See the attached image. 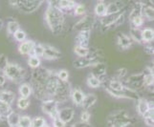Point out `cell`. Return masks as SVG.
I'll use <instances>...</instances> for the list:
<instances>
[{
    "label": "cell",
    "instance_id": "14",
    "mask_svg": "<svg viewBox=\"0 0 154 127\" xmlns=\"http://www.w3.org/2000/svg\"><path fill=\"white\" fill-rule=\"evenodd\" d=\"M125 7H126L125 3L124 1H122V0H116V1L111 2L106 6V14L120 13L123 10H125Z\"/></svg>",
    "mask_w": 154,
    "mask_h": 127
},
{
    "label": "cell",
    "instance_id": "38",
    "mask_svg": "<svg viewBox=\"0 0 154 127\" xmlns=\"http://www.w3.org/2000/svg\"><path fill=\"white\" fill-rule=\"evenodd\" d=\"M130 21H131V24L132 26H134V27H138L140 28L141 26L144 24L145 20H144V17H142V14H138V15H135V17H132L131 18H129Z\"/></svg>",
    "mask_w": 154,
    "mask_h": 127
},
{
    "label": "cell",
    "instance_id": "12",
    "mask_svg": "<svg viewBox=\"0 0 154 127\" xmlns=\"http://www.w3.org/2000/svg\"><path fill=\"white\" fill-rule=\"evenodd\" d=\"M124 11V10H123ZM122 11V12H123ZM117 13V14H105L104 17L100 18V27L104 30H108L110 28H113V25L115 23V21L117 17H119V14L122 13Z\"/></svg>",
    "mask_w": 154,
    "mask_h": 127
},
{
    "label": "cell",
    "instance_id": "34",
    "mask_svg": "<svg viewBox=\"0 0 154 127\" xmlns=\"http://www.w3.org/2000/svg\"><path fill=\"white\" fill-rule=\"evenodd\" d=\"M95 14L99 17H103L106 14V5L103 1H100L95 6Z\"/></svg>",
    "mask_w": 154,
    "mask_h": 127
},
{
    "label": "cell",
    "instance_id": "13",
    "mask_svg": "<svg viewBox=\"0 0 154 127\" xmlns=\"http://www.w3.org/2000/svg\"><path fill=\"white\" fill-rule=\"evenodd\" d=\"M35 45V42L34 40H24L22 42H20V44L18 46V52L20 55L22 56H32L33 53V49Z\"/></svg>",
    "mask_w": 154,
    "mask_h": 127
},
{
    "label": "cell",
    "instance_id": "25",
    "mask_svg": "<svg viewBox=\"0 0 154 127\" xmlns=\"http://www.w3.org/2000/svg\"><path fill=\"white\" fill-rule=\"evenodd\" d=\"M130 38L132 40L137 42L139 44H143V39H142V30L138 27H134V26H131L130 28Z\"/></svg>",
    "mask_w": 154,
    "mask_h": 127
},
{
    "label": "cell",
    "instance_id": "47",
    "mask_svg": "<svg viewBox=\"0 0 154 127\" xmlns=\"http://www.w3.org/2000/svg\"><path fill=\"white\" fill-rule=\"evenodd\" d=\"M144 51L146 53L147 55H149V56H152L153 55L154 49H153V45L151 44V42H145Z\"/></svg>",
    "mask_w": 154,
    "mask_h": 127
},
{
    "label": "cell",
    "instance_id": "11",
    "mask_svg": "<svg viewBox=\"0 0 154 127\" xmlns=\"http://www.w3.org/2000/svg\"><path fill=\"white\" fill-rule=\"evenodd\" d=\"M44 46V52H43V57L46 60H56L61 57V53L58 51L56 47H53L52 45H43Z\"/></svg>",
    "mask_w": 154,
    "mask_h": 127
},
{
    "label": "cell",
    "instance_id": "20",
    "mask_svg": "<svg viewBox=\"0 0 154 127\" xmlns=\"http://www.w3.org/2000/svg\"><path fill=\"white\" fill-rule=\"evenodd\" d=\"M97 96L95 94H87L84 96L83 101L81 106L82 107L83 110H88L91 107H93L95 103L97 102Z\"/></svg>",
    "mask_w": 154,
    "mask_h": 127
},
{
    "label": "cell",
    "instance_id": "21",
    "mask_svg": "<svg viewBox=\"0 0 154 127\" xmlns=\"http://www.w3.org/2000/svg\"><path fill=\"white\" fill-rule=\"evenodd\" d=\"M15 99V94L9 90H2L0 91V101L12 105Z\"/></svg>",
    "mask_w": 154,
    "mask_h": 127
},
{
    "label": "cell",
    "instance_id": "26",
    "mask_svg": "<svg viewBox=\"0 0 154 127\" xmlns=\"http://www.w3.org/2000/svg\"><path fill=\"white\" fill-rule=\"evenodd\" d=\"M11 112H13L12 106H11L10 104L0 101V119L6 120V118L8 117Z\"/></svg>",
    "mask_w": 154,
    "mask_h": 127
},
{
    "label": "cell",
    "instance_id": "23",
    "mask_svg": "<svg viewBox=\"0 0 154 127\" xmlns=\"http://www.w3.org/2000/svg\"><path fill=\"white\" fill-rule=\"evenodd\" d=\"M77 3L74 0H58L57 6L60 8L62 12H67V11H73Z\"/></svg>",
    "mask_w": 154,
    "mask_h": 127
},
{
    "label": "cell",
    "instance_id": "32",
    "mask_svg": "<svg viewBox=\"0 0 154 127\" xmlns=\"http://www.w3.org/2000/svg\"><path fill=\"white\" fill-rule=\"evenodd\" d=\"M86 83H87V86L90 87V88H99L100 85H102V80L95 77L93 75H89L88 77H87V80H86Z\"/></svg>",
    "mask_w": 154,
    "mask_h": 127
},
{
    "label": "cell",
    "instance_id": "31",
    "mask_svg": "<svg viewBox=\"0 0 154 127\" xmlns=\"http://www.w3.org/2000/svg\"><path fill=\"white\" fill-rule=\"evenodd\" d=\"M92 49H90L89 47H83V46H79L76 45L75 48H74V53L78 56V57H82V56H86L91 53Z\"/></svg>",
    "mask_w": 154,
    "mask_h": 127
},
{
    "label": "cell",
    "instance_id": "1",
    "mask_svg": "<svg viewBox=\"0 0 154 127\" xmlns=\"http://www.w3.org/2000/svg\"><path fill=\"white\" fill-rule=\"evenodd\" d=\"M44 17H45L46 24L51 30L52 33L55 35H60L65 23L64 12H62L57 6L48 3Z\"/></svg>",
    "mask_w": 154,
    "mask_h": 127
},
{
    "label": "cell",
    "instance_id": "39",
    "mask_svg": "<svg viewBox=\"0 0 154 127\" xmlns=\"http://www.w3.org/2000/svg\"><path fill=\"white\" fill-rule=\"evenodd\" d=\"M30 105V99L29 98H22L20 97L17 100V108L20 110H25L29 107Z\"/></svg>",
    "mask_w": 154,
    "mask_h": 127
},
{
    "label": "cell",
    "instance_id": "33",
    "mask_svg": "<svg viewBox=\"0 0 154 127\" xmlns=\"http://www.w3.org/2000/svg\"><path fill=\"white\" fill-rule=\"evenodd\" d=\"M125 87V84L121 80H117V79H112L110 80L107 86V90H112V91H121Z\"/></svg>",
    "mask_w": 154,
    "mask_h": 127
},
{
    "label": "cell",
    "instance_id": "36",
    "mask_svg": "<svg viewBox=\"0 0 154 127\" xmlns=\"http://www.w3.org/2000/svg\"><path fill=\"white\" fill-rule=\"evenodd\" d=\"M41 64V60L40 57L35 56H29V59H28V65L32 69H35L39 67Z\"/></svg>",
    "mask_w": 154,
    "mask_h": 127
},
{
    "label": "cell",
    "instance_id": "51",
    "mask_svg": "<svg viewBox=\"0 0 154 127\" xmlns=\"http://www.w3.org/2000/svg\"><path fill=\"white\" fill-rule=\"evenodd\" d=\"M100 1H103V2H104V1H105V0H100Z\"/></svg>",
    "mask_w": 154,
    "mask_h": 127
},
{
    "label": "cell",
    "instance_id": "15",
    "mask_svg": "<svg viewBox=\"0 0 154 127\" xmlns=\"http://www.w3.org/2000/svg\"><path fill=\"white\" fill-rule=\"evenodd\" d=\"M74 117H75V110L71 107H65L58 110V118L64 121L65 124L70 122Z\"/></svg>",
    "mask_w": 154,
    "mask_h": 127
},
{
    "label": "cell",
    "instance_id": "48",
    "mask_svg": "<svg viewBox=\"0 0 154 127\" xmlns=\"http://www.w3.org/2000/svg\"><path fill=\"white\" fill-rule=\"evenodd\" d=\"M126 74H127V70H126L125 68H120V69H118V70L116 71L115 75H116L117 78L123 79V78H125V77L126 76Z\"/></svg>",
    "mask_w": 154,
    "mask_h": 127
},
{
    "label": "cell",
    "instance_id": "4",
    "mask_svg": "<svg viewBox=\"0 0 154 127\" xmlns=\"http://www.w3.org/2000/svg\"><path fill=\"white\" fill-rule=\"evenodd\" d=\"M45 0H10L12 7L17 8L24 14H31L38 10Z\"/></svg>",
    "mask_w": 154,
    "mask_h": 127
},
{
    "label": "cell",
    "instance_id": "41",
    "mask_svg": "<svg viewBox=\"0 0 154 127\" xmlns=\"http://www.w3.org/2000/svg\"><path fill=\"white\" fill-rule=\"evenodd\" d=\"M13 36H14V40L15 41H17V42H22V41H24L26 38H27V35H26V33L24 31H22V30H17L15 33L13 35Z\"/></svg>",
    "mask_w": 154,
    "mask_h": 127
},
{
    "label": "cell",
    "instance_id": "17",
    "mask_svg": "<svg viewBox=\"0 0 154 127\" xmlns=\"http://www.w3.org/2000/svg\"><path fill=\"white\" fill-rule=\"evenodd\" d=\"M91 36V31H82L79 32L76 36V43L77 45L88 47L89 46V39Z\"/></svg>",
    "mask_w": 154,
    "mask_h": 127
},
{
    "label": "cell",
    "instance_id": "6",
    "mask_svg": "<svg viewBox=\"0 0 154 127\" xmlns=\"http://www.w3.org/2000/svg\"><path fill=\"white\" fill-rule=\"evenodd\" d=\"M95 24H96V17L95 15L84 14V17L74 25V31L77 33L82 31H92Z\"/></svg>",
    "mask_w": 154,
    "mask_h": 127
},
{
    "label": "cell",
    "instance_id": "16",
    "mask_svg": "<svg viewBox=\"0 0 154 127\" xmlns=\"http://www.w3.org/2000/svg\"><path fill=\"white\" fill-rule=\"evenodd\" d=\"M117 41H118V46L123 50L129 49L134 42L130 36L126 35L125 34H123V33H120L117 35Z\"/></svg>",
    "mask_w": 154,
    "mask_h": 127
},
{
    "label": "cell",
    "instance_id": "45",
    "mask_svg": "<svg viewBox=\"0 0 154 127\" xmlns=\"http://www.w3.org/2000/svg\"><path fill=\"white\" fill-rule=\"evenodd\" d=\"M90 119H91V114L88 112V110H84L81 114V121L82 123H88Z\"/></svg>",
    "mask_w": 154,
    "mask_h": 127
},
{
    "label": "cell",
    "instance_id": "30",
    "mask_svg": "<svg viewBox=\"0 0 154 127\" xmlns=\"http://www.w3.org/2000/svg\"><path fill=\"white\" fill-rule=\"evenodd\" d=\"M142 117H143V119H144V120H145V122H146V125L153 126L154 125V119H153L154 109H153V107H150L144 115H142Z\"/></svg>",
    "mask_w": 154,
    "mask_h": 127
},
{
    "label": "cell",
    "instance_id": "28",
    "mask_svg": "<svg viewBox=\"0 0 154 127\" xmlns=\"http://www.w3.org/2000/svg\"><path fill=\"white\" fill-rule=\"evenodd\" d=\"M18 92L20 97L22 98H30L32 95V87L30 83H21L18 88Z\"/></svg>",
    "mask_w": 154,
    "mask_h": 127
},
{
    "label": "cell",
    "instance_id": "24",
    "mask_svg": "<svg viewBox=\"0 0 154 127\" xmlns=\"http://www.w3.org/2000/svg\"><path fill=\"white\" fill-rule=\"evenodd\" d=\"M138 103H137V111L139 113L140 116L144 115L146 111L150 108V104L149 101H147L146 98H139L137 100Z\"/></svg>",
    "mask_w": 154,
    "mask_h": 127
},
{
    "label": "cell",
    "instance_id": "35",
    "mask_svg": "<svg viewBox=\"0 0 154 127\" xmlns=\"http://www.w3.org/2000/svg\"><path fill=\"white\" fill-rule=\"evenodd\" d=\"M19 29H20V25L17 21H15V20L9 21L8 24H7V33L10 35H13L15 32Z\"/></svg>",
    "mask_w": 154,
    "mask_h": 127
},
{
    "label": "cell",
    "instance_id": "18",
    "mask_svg": "<svg viewBox=\"0 0 154 127\" xmlns=\"http://www.w3.org/2000/svg\"><path fill=\"white\" fill-rule=\"evenodd\" d=\"M84 93L82 91L81 89L79 88H74L71 90V95H70V98H72L73 102L77 106H81L82 101H83V98H84Z\"/></svg>",
    "mask_w": 154,
    "mask_h": 127
},
{
    "label": "cell",
    "instance_id": "44",
    "mask_svg": "<svg viewBox=\"0 0 154 127\" xmlns=\"http://www.w3.org/2000/svg\"><path fill=\"white\" fill-rule=\"evenodd\" d=\"M57 77L60 79L62 81H68V78H69V73L67 70L65 69H61L58 72H57Z\"/></svg>",
    "mask_w": 154,
    "mask_h": 127
},
{
    "label": "cell",
    "instance_id": "19",
    "mask_svg": "<svg viewBox=\"0 0 154 127\" xmlns=\"http://www.w3.org/2000/svg\"><path fill=\"white\" fill-rule=\"evenodd\" d=\"M141 14L143 17H146L148 20H153L154 18V9L152 5L147 3H142L141 4Z\"/></svg>",
    "mask_w": 154,
    "mask_h": 127
},
{
    "label": "cell",
    "instance_id": "8",
    "mask_svg": "<svg viewBox=\"0 0 154 127\" xmlns=\"http://www.w3.org/2000/svg\"><path fill=\"white\" fill-rule=\"evenodd\" d=\"M125 86L132 90H140L145 87V80H144V74H135V75H131L130 77H127L125 80L123 82Z\"/></svg>",
    "mask_w": 154,
    "mask_h": 127
},
{
    "label": "cell",
    "instance_id": "29",
    "mask_svg": "<svg viewBox=\"0 0 154 127\" xmlns=\"http://www.w3.org/2000/svg\"><path fill=\"white\" fill-rule=\"evenodd\" d=\"M142 39L143 44L145 42H152L154 39V31L150 28H146L145 30L142 31Z\"/></svg>",
    "mask_w": 154,
    "mask_h": 127
},
{
    "label": "cell",
    "instance_id": "7",
    "mask_svg": "<svg viewBox=\"0 0 154 127\" xmlns=\"http://www.w3.org/2000/svg\"><path fill=\"white\" fill-rule=\"evenodd\" d=\"M106 92H107L109 95H111L112 97L117 98H127V99H131V100H138L140 98L137 91L132 90L125 85L124 89L121 90V91H112V90L106 89Z\"/></svg>",
    "mask_w": 154,
    "mask_h": 127
},
{
    "label": "cell",
    "instance_id": "2",
    "mask_svg": "<svg viewBox=\"0 0 154 127\" xmlns=\"http://www.w3.org/2000/svg\"><path fill=\"white\" fill-rule=\"evenodd\" d=\"M106 123L108 126L114 127H125L132 123V118L125 110L115 111L106 119Z\"/></svg>",
    "mask_w": 154,
    "mask_h": 127
},
{
    "label": "cell",
    "instance_id": "40",
    "mask_svg": "<svg viewBox=\"0 0 154 127\" xmlns=\"http://www.w3.org/2000/svg\"><path fill=\"white\" fill-rule=\"evenodd\" d=\"M32 124V119L29 116H20L18 126L20 127H30Z\"/></svg>",
    "mask_w": 154,
    "mask_h": 127
},
{
    "label": "cell",
    "instance_id": "10",
    "mask_svg": "<svg viewBox=\"0 0 154 127\" xmlns=\"http://www.w3.org/2000/svg\"><path fill=\"white\" fill-rule=\"evenodd\" d=\"M90 71H91V75L99 77L100 80H103V77L106 75V71H107V66L103 61H100L97 63H94L90 66Z\"/></svg>",
    "mask_w": 154,
    "mask_h": 127
},
{
    "label": "cell",
    "instance_id": "3",
    "mask_svg": "<svg viewBox=\"0 0 154 127\" xmlns=\"http://www.w3.org/2000/svg\"><path fill=\"white\" fill-rule=\"evenodd\" d=\"M6 78L15 83H20L25 78L26 70L17 63H8L7 66L2 71Z\"/></svg>",
    "mask_w": 154,
    "mask_h": 127
},
{
    "label": "cell",
    "instance_id": "5",
    "mask_svg": "<svg viewBox=\"0 0 154 127\" xmlns=\"http://www.w3.org/2000/svg\"><path fill=\"white\" fill-rule=\"evenodd\" d=\"M100 61H103V57L100 55L99 51L93 50L91 51L89 55L86 56H82V57H78V59L74 61V67L76 69H83V68H87L90 67L94 63H97Z\"/></svg>",
    "mask_w": 154,
    "mask_h": 127
},
{
    "label": "cell",
    "instance_id": "46",
    "mask_svg": "<svg viewBox=\"0 0 154 127\" xmlns=\"http://www.w3.org/2000/svg\"><path fill=\"white\" fill-rule=\"evenodd\" d=\"M9 63L8 61V57L5 56L4 54H0V71H3L5 67L7 66V64Z\"/></svg>",
    "mask_w": 154,
    "mask_h": 127
},
{
    "label": "cell",
    "instance_id": "42",
    "mask_svg": "<svg viewBox=\"0 0 154 127\" xmlns=\"http://www.w3.org/2000/svg\"><path fill=\"white\" fill-rule=\"evenodd\" d=\"M73 12H74V14L77 15V17H81V15H84L86 14V9L84 5L77 4L75 8L73 9Z\"/></svg>",
    "mask_w": 154,
    "mask_h": 127
},
{
    "label": "cell",
    "instance_id": "9",
    "mask_svg": "<svg viewBox=\"0 0 154 127\" xmlns=\"http://www.w3.org/2000/svg\"><path fill=\"white\" fill-rule=\"evenodd\" d=\"M41 109L46 115H48L52 119L58 117V102L56 101L55 99L42 101Z\"/></svg>",
    "mask_w": 154,
    "mask_h": 127
},
{
    "label": "cell",
    "instance_id": "27",
    "mask_svg": "<svg viewBox=\"0 0 154 127\" xmlns=\"http://www.w3.org/2000/svg\"><path fill=\"white\" fill-rule=\"evenodd\" d=\"M19 118H20V115L17 112H14V111H13V112H11L8 117L6 118V122L11 127L18 126Z\"/></svg>",
    "mask_w": 154,
    "mask_h": 127
},
{
    "label": "cell",
    "instance_id": "37",
    "mask_svg": "<svg viewBox=\"0 0 154 127\" xmlns=\"http://www.w3.org/2000/svg\"><path fill=\"white\" fill-rule=\"evenodd\" d=\"M31 126H33V127H45V126H48V123H47V120L44 118L36 117L34 119H32Z\"/></svg>",
    "mask_w": 154,
    "mask_h": 127
},
{
    "label": "cell",
    "instance_id": "50",
    "mask_svg": "<svg viewBox=\"0 0 154 127\" xmlns=\"http://www.w3.org/2000/svg\"><path fill=\"white\" fill-rule=\"evenodd\" d=\"M1 72V71H0ZM6 77L4 76V74H3V72L2 73H0V87H2V86H4L5 85V83H6Z\"/></svg>",
    "mask_w": 154,
    "mask_h": 127
},
{
    "label": "cell",
    "instance_id": "49",
    "mask_svg": "<svg viewBox=\"0 0 154 127\" xmlns=\"http://www.w3.org/2000/svg\"><path fill=\"white\" fill-rule=\"evenodd\" d=\"M53 125L55 127H64L65 126V122L62 121L60 118H56V119H53Z\"/></svg>",
    "mask_w": 154,
    "mask_h": 127
},
{
    "label": "cell",
    "instance_id": "22",
    "mask_svg": "<svg viewBox=\"0 0 154 127\" xmlns=\"http://www.w3.org/2000/svg\"><path fill=\"white\" fill-rule=\"evenodd\" d=\"M144 80H145V86L151 88L153 87V83H154V76H153V69L150 67L146 68L144 72Z\"/></svg>",
    "mask_w": 154,
    "mask_h": 127
},
{
    "label": "cell",
    "instance_id": "43",
    "mask_svg": "<svg viewBox=\"0 0 154 127\" xmlns=\"http://www.w3.org/2000/svg\"><path fill=\"white\" fill-rule=\"evenodd\" d=\"M43 52H44V46L41 45V44L35 43L34 49H33V53H32V56L42 57V56H43Z\"/></svg>",
    "mask_w": 154,
    "mask_h": 127
}]
</instances>
